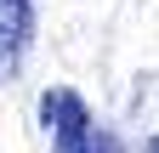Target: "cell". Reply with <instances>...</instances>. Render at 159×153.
I'll return each instance as SVG.
<instances>
[{
	"label": "cell",
	"mask_w": 159,
	"mask_h": 153,
	"mask_svg": "<svg viewBox=\"0 0 159 153\" xmlns=\"http://www.w3.org/2000/svg\"><path fill=\"white\" fill-rule=\"evenodd\" d=\"M34 46V0H0V80H17Z\"/></svg>",
	"instance_id": "obj_2"
},
{
	"label": "cell",
	"mask_w": 159,
	"mask_h": 153,
	"mask_svg": "<svg viewBox=\"0 0 159 153\" xmlns=\"http://www.w3.org/2000/svg\"><path fill=\"white\" fill-rule=\"evenodd\" d=\"M40 125L51 136V153H125V142L108 125L91 119V108L74 85H46L40 91Z\"/></svg>",
	"instance_id": "obj_1"
},
{
	"label": "cell",
	"mask_w": 159,
	"mask_h": 153,
	"mask_svg": "<svg viewBox=\"0 0 159 153\" xmlns=\"http://www.w3.org/2000/svg\"><path fill=\"white\" fill-rule=\"evenodd\" d=\"M148 153H159V136H153V142H148Z\"/></svg>",
	"instance_id": "obj_3"
}]
</instances>
